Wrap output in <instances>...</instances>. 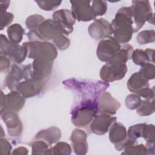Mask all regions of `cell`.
Wrapping results in <instances>:
<instances>
[{
	"label": "cell",
	"mask_w": 155,
	"mask_h": 155,
	"mask_svg": "<svg viewBox=\"0 0 155 155\" xmlns=\"http://www.w3.org/2000/svg\"><path fill=\"white\" fill-rule=\"evenodd\" d=\"M133 51V47L130 44H124L121 45L119 50L114 54V56L107 62L111 65H120L125 64L131 59V54Z\"/></svg>",
	"instance_id": "23"
},
{
	"label": "cell",
	"mask_w": 155,
	"mask_h": 155,
	"mask_svg": "<svg viewBox=\"0 0 155 155\" xmlns=\"http://www.w3.org/2000/svg\"><path fill=\"white\" fill-rule=\"evenodd\" d=\"M122 152V154L126 155H145L148 154V150L146 145L143 143L135 144L126 147Z\"/></svg>",
	"instance_id": "29"
},
{
	"label": "cell",
	"mask_w": 155,
	"mask_h": 155,
	"mask_svg": "<svg viewBox=\"0 0 155 155\" xmlns=\"http://www.w3.org/2000/svg\"><path fill=\"white\" fill-rule=\"evenodd\" d=\"M145 124H138L130 127L127 131L128 137L133 139H137L142 137V131Z\"/></svg>",
	"instance_id": "37"
},
{
	"label": "cell",
	"mask_w": 155,
	"mask_h": 155,
	"mask_svg": "<svg viewBox=\"0 0 155 155\" xmlns=\"http://www.w3.org/2000/svg\"><path fill=\"white\" fill-rule=\"evenodd\" d=\"M87 138V135L82 130L74 129L72 131L70 140L75 154L78 155H84L87 154L88 149Z\"/></svg>",
	"instance_id": "20"
},
{
	"label": "cell",
	"mask_w": 155,
	"mask_h": 155,
	"mask_svg": "<svg viewBox=\"0 0 155 155\" xmlns=\"http://www.w3.org/2000/svg\"><path fill=\"white\" fill-rule=\"evenodd\" d=\"M62 84L74 91L84 99H98L99 96L109 87L108 82L101 81H85L70 78L62 81Z\"/></svg>",
	"instance_id": "2"
},
{
	"label": "cell",
	"mask_w": 155,
	"mask_h": 155,
	"mask_svg": "<svg viewBox=\"0 0 155 155\" xmlns=\"http://www.w3.org/2000/svg\"><path fill=\"white\" fill-rule=\"evenodd\" d=\"M0 53L1 54L8 57L14 64H21L27 57L28 49L24 42L20 45L8 40L3 34H1Z\"/></svg>",
	"instance_id": "7"
},
{
	"label": "cell",
	"mask_w": 155,
	"mask_h": 155,
	"mask_svg": "<svg viewBox=\"0 0 155 155\" xmlns=\"http://www.w3.org/2000/svg\"><path fill=\"white\" fill-rule=\"evenodd\" d=\"M137 113L141 116H150L154 112V100H143L140 105L136 109Z\"/></svg>",
	"instance_id": "30"
},
{
	"label": "cell",
	"mask_w": 155,
	"mask_h": 155,
	"mask_svg": "<svg viewBox=\"0 0 155 155\" xmlns=\"http://www.w3.org/2000/svg\"><path fill=\"white\" fill-rule=\"evenodd\" d=\"M24 43L28 49L27 57L30 59H42L53 61L58 56L56 48L48 41H34Z\"/></svg>",
	"instance_id": "5"
},
{
	"label": "cell",
	"mask_w": 155,
	"mask_h": 155,
	"mask_svg": "<svg viewBox=\"0 0 155 155\" xmlns=\"http://www.w3.org/2000/svg\"><path fill=\"white\" fill-rule=\"evenodd\" d=\"M134 25V33L137 32L147 21L154 25V13L147 0H134L131 6Z\"/></svg>",
	"instance_id": "4"
},
{
	"label": "cell",
	"mask_w": 155,
	"mask_h": 155,
	"mask_svg": "<svg viewBox=\"0 0 155 155\" xmlns=\"http://www.w3.org/2000/svg\"><path fill=\"white\" fill-rule=\"evenodd\" d=\"M88 31L94 39H104L113 35L110 23L104 18L94 19L89 25Z\"/></svg>",
	"instance_id": "16"
},
{
	"label": "cell",
	"mask_w": 155,
	"mask_h": 155,
	"mask_svg": "<svg viewBox=\"0 0 155 155\" xmlns=\"http://www.w3.org/2000/svg\"><path fill=\"white\" fill-rule=\"evenodd\" d=\"M10 67V59L2 54L0 56V71L1 73L7 72Z\"/></svg>",
	"instance_id": "42"
},
{
	"label": "cell",
	"mask_w": 155,
	"mask_h": 155,
	"mask_svg": "<svg viewBox=\"0 0 155 155\" xmlns=\"http://www.w3.org/2000/svg\"><path fill=\"white\" fill-rule=\"evenodd\" d=\"M64 35L58 24L51 19H45L37 30H30L27 33L29 41H52L53 42Z\"/></svg>",
	"instance_id": "6"
},
{
	"label": "cell",
	"mask_w": 155,
	"mask_h": 155,
	"mask_svg": "<svg viewBox=\"0 0 155 155\" xmlns=\"http://www.w3.org/2000/svg\"><path fill=\"white\" fill-rule=\"evenodd\" d=\"M154 126L153 124H145L142 131V137L147 143H154Z\"/></svg>",
	"instance_id": "35"
},
{
	"label": "cell",
	"mask_w": 155,
	"mask_h": 155,
	"mask_svg": "<svg viewBox=\"0 0 155 155\" xmlns=\"http://www.w3.org/2000/svg\"><path fill=\"white\" fill-rule=\"evenodd\" d=\"M71 153L70 145L65 142H58L51 147V154L54 155H70Z\"/></svg>",
	"instance_id": "32"
},
{
	"label": "cell",
	"mask_w": 155,
	"mask_h": 155,
	"mask_svg": "<svg viewBox=\"0 0 155 155\" xmlns=\"http://www.w3.org/2000/svg\"><path fill=\"white\" fill-rule=\"evenodd\" d=\"M153 87L152 88H150V87L148 88H143L139 91H138L136 94L139 96L140 97H142L148 100H151L153 99L154 97V88Z\"/></svg>",
	"instance_id": "41"
},
{
	"label": "cell",
	"mask_w": 155,
	"mask_h": 155,
	"mask_svg": "<svg viewBox=\"0 0 155 155\" xmlns=\"http://www.w3.org/2000/svg\"><path fill=\"white\" fill-rule=\"evenodd\" d=\"M61 137V131L56 127H51L42 130L35 135L34 140H41L45 142L48 145L58 142Z\"/></svg>",
	"instance_id": "22"
},
{
	"label": "cell",
	"mask_w": 155,
	"mask_h": 155,
	"mask_svg": "<svg viewBox=\"0 0 155 155\" xmlns=\"http://www.w3.org/2000/svg\"><path fill=\"white\" fill-rule=\"evenodd\" d=\"M14 18V15L7 11H0V30H2L5 27L10 25Z\"/></svg>",
	"instance_id": "39"
},
{
	"label": "cell",
	"mask_w": 155,
	"mask_h": 155,
	"mask_svg": "<svg viewBox=\"0 0 155 155\" xmlns=\"http://www.w3.org/2000/svg\"><path fill=\"white\" fill-rule=\"evenodd\" d=\"M154 50L147 48L146 50L136 49L133 50L131 58L133 62L137 65L142 66L148 63H153V54Z\"/></svg>",
	"instance_id": "25"
},
{
	"label": "cell",
	"mask_w": 155,
	"mask_h": 155,
	"mask_svg": "<svg viewBox=\"0 0 155 155\" xmlns=\"http://www.w3.org/2000/svg\"><path fill=\"white\" fill-rule=\"evenodd\" d=\"M139 72L148 81L152 80L155 78V66L151 63L145 64L141 66Z\"/></svg>",
	"instance_id": "36"
},
{
	"label": "cell",
	"mask_w": 155,
	"mask_h": 155,
	"mask_svg": "<svg viewBox=\"0 0 155 155\" xmlns=\"http://www.w3.org/2000/svg\"><path fill=\"white\" fill-rule=\"evenodd\" d=\"M137 42L140 45L147 44L154 42L155 31L154 30H142L137 36Z\"/></svg>",
	"instance_id": "31"
},
{
	"label": "cell",
	"mask_w": 155,
	"mask_h": 155,
	"mask_svg": "<svg viewBox=\"0 0 155 155\" xmlns=\"http://www.w3.org/2000/svg\"><path fill=\"white\" fill-rule=\"evenodd\" d=\"M31 154L38 155L51 154V147L41 140H35L31 143Z\"/></svg>",
	"instance_id": "27"
},
{
	"label": "cell",
	"mask_w": 155,
	"mask_h": 155,
	"mask_svg": "<svg viewBox=\"0 0 155 155\" xmlns=\"http://www.w3.org/2000/svg\"><path fill=\"white\" fill-rule=\"evenodd\" d=\"M71 11L74 18L78 21L88 22L96 19L91 8V1H70Z\"/></svg>",
	"instance_id": "11"
},
{
	"label": "cell",
	"mask_w": 155,
	"mask_h": 155,
	"mask_svg": "<svg viewBox=\"0 0 155 155\" xmlns=\"http://www.w3.org/2000/svg\"><path fill=\"white\" fill-rule=\"evenodd\" d=\"M1 116L6 125L7 132L10 136L18 137L21 134L22 124L17 112L4 111L1 113Z\"/></svg>",
	"instance_id": "17"
},
{
	"label": "cell",
	"mask_w": 155,
	"mask_h": 155,
	"mask_svg": "<svg viewBox=\"0 0 155 155\" xmlns=\"http://www.w3.org/2000/svg\"><path fill=\"white\" fill-rule=\"evenodd\" d=\"M53 61L46 59H34L31 64L24 67V79H36L47 81L51 74Z\"/></svg>",
	"instance_id": "8"
},
{
	"label": "cell",
	"mask_w": 155,
	"mask_h": 155,
	"mask_svg": "<svg viewBox=\"0 0 155 155\" xmlns=\"http://www.w3.org/2000/svg\"><path fill=\"white\" fill-rule=\"evenodd\" d=\"M47 81L36 79H27L21 81L17 87L19 91L25 98L32 97L39 94L45 87Z\"/></svg>",
	"instance_id": "15"
},
{
	"label": "cell",
	"mask_w": 155,
	"mask_h": 155,
	"mask_svg": "<svg viewBox=\"0 0 155 155\" xmlns=\"http://www.w3.org/2000/svg\"><path fill=\"white\" fill-rule=\"evenodd\" d=\"M23 79H24V69L16 64H13L5 78V85L10 91H15L16 90L18 85Z\"/></svg>",
	"instance_id": "21"
},
{
	"label": "cell",
	"mask_w": 155,
	"mask_h": 155,
	"mask_svg": "<svg viewBox=\"0 0 155 155\" xmlns=\"http://www.w3.org/2000/svg\"><path fill=\"white\" fill-rule=\"evenodd\" d=\"M91 8L96 16L104 15L107 10V4L105 1L94 0L91 1Z\"/></svg>",
	"instance_id": "34"
},
{
	"label": "cell",
	"mask_w": 155,
	"mask_h": 155,
	"mask_svg": "<svg viewBox=\"0 0 155 155\" xmlns=\"http://www.w3.org/2000/svg\"><path fill=\"white\" fill-rule=\"evenodd\" d=\"M7 33L10 41L19 44L22 40L25 30L20 24H14L7 28Z\"/></svg>",
	"instance_id": "26"
},
{
	"label": "cell",
	"mask_w": 155,
	"mask_h": 155,
	"mask_svg": "<svg viewBox=\"0 0 155 155\" xmlns=\"http://www.w3.org/2000/svg\"><path fill=\"white\" fill-rule=\"evenodd\" d=\"M120 107V102L108 91H104L98 99V113L114 115Z\"/></svg>",
	"instance_id": "19"
},
{
	"label": "cell",
	"mask_w": 155,
	"mask_h": 155,
	"mask_svg": "<svg viewBox=\"0 0 155 155\" xmlns=\"http://www.w3.org/2000/svg\"><path fill=\"white\" fill-rule=\"evenodd\" d=\"M45 21V19L41 15L34 14L28 16L25 20V26L30 30H37L39 27Z\"/></svg>",
	"instance_id": "28"
},
{
	"label": "cell",
	"mask_w": 155,
	"mask_h": 155,
	"mask_svg": "<svg viewBox=\"0 0 155 155\" xmlns=\"http://www.w3.org/2000/svg\"><path fill=\"white\" fill-rule=\"evenodd\" d=\"M113 38L119 44H127L134 33V25L131 6L119 9L110 23Z\"/></svg>",
	"instance_id": "1"
},
{
	"label": "cell",
	"mask_w": 155,
	"mask_h": 155,
	"mask_svg": "<svg viewBox=\"0 0 155 155\" xmlns=\"http://www.w3.org/2000/svg\"><path fill=\"white\" fill-rule=\"evenodd\" d=\"M141 97L136 94H128L125 100V104L127 108L129 110L137 109L141 104Z\"/></svg>",
	"instance_id": "33"
},
{
	"label": "cell",
	"mask_w": 155,
	"mask_h": 155,
	"mask_svg": "<svg viewBox=\"0 0 155 155\" xmlns=\"http://www.w3.org/2000/svg\"><path fill=\"white\" fill-rule=\"evenodd\" d=\"M120 47V44L113 36H110L99 42L96 55L101 61L107 62L119 50Z\"/></svg>",
	"instance_id": "10"
},
{
	"label": "cell",
	"mask_w": 155,
	"mask_h": 155,
	"mask_svg": "<svg viewBox=\"0 0 155 155\" xmlns=\"http://www.w3.org/2000/svg\"><path fill=\"white\" fill-rule=\"evenodd\" d=\"M98 113V99L82 100L71 111V121L78 128H87Z\"/></svg>",
	"instance_id": "3"
},
{
	"label": "cell",
	"mask_w": 155,
	"mask_h": 155,
	"mask_svg": "<svg viewBox=\"0 0 155 155\" xmlns=\"http://www.w3.org/2000/svg\"><path fill=\"white\" fill-rule=\"evenodd\" d=\"M28 153V151L27 148L25 147H19L16 148H15L14 150H13L12 154H27Z\"/></svg>",
	"instance_id": "43"
},
{
	"label": "cell",
	"mask_w": 155,
	"mask_h": 155,
	"mask_svg": "<svg viewBox=\"0 0 155 155\" xmlns=\"http://www.w3.org/2000/svg\"><path fill=\"white\" fill-rule=\"evenodd\" d=\"M38 6L45 11H51L58 8L62 1H35Z\"/></svg>",
	"instance_id": "38"
},
{
	"label": "cell",
	"mask_w": 155,
	"mask_h": 155,
	"mask_svg": "<svg viewBox=\"0 0 155 155\" xmlns=\"http://www.w3.org/2000/svg\"><path fill=\"white\" fill-rule=\"evenodd\" d=\"M116 120V117L105 113H99L94 117L90 125V128L93 133L104 135L108 131L110 126Z\"/></svg>",
	"instance_id": "18"
},
{
	"label": "cell",
	"mask_w": 155,
	"mask_h": 155,
	"mask_svg": "<svg viewBox=\"0 0 155 155\" xmlns=\"http://www.w3.org/2000/svg\"><path fill=\"white\" fill-rule=\"evenodd\" d=\"M10 1H5L0 2V11H6L10 5Z\"/></svg>",
	"instance_id": "44"
},
{
	"label": "cell",
	"mask_w": 155,
	"mask_h": 155,
	"mask_svg": "<svg viewBox=\"0 0 155 155\" xmlns=\"http://www.w3.org/2000/svg\"><path fill=\"white\" fill-rule=\"evenodd\" d=\"M25 98L18 91H11L7 94L1 93V113L4 111H13L18 112L25 105Z\"/></svg>",
	"instance_id": "9"
},
{
	"label": "cell",
	"mask_w": 155,
	"mask_h": 155,
	"mask_svg": "<svg viewBox=\"0 0 155 155\" xmlns=\"http://www.w3.org/2000/svg\"><path fill=\"white\" fill-rule=\"evenodd\" d=\"M128 71L126 64L120 65H111L105 64L100 70V78L105 82H112L122 79Z\"/></svg>",
	"instance_id": "13"
},
{
	"label": "cell",
	"mask_w": 155,
	"mask_h": 155,
	"mask_svg": "<svg viewBox=\"0 0 155 155\" xmlns=\"http://www.w3.org/2000/svg\"><path fill=\"white\" fill-rule=\"evenodd\" d=\"M52 18L58 24L64 35L68 36L73 32L76 19L71 10L68 9L57 10L52 15Z\"/></svg>",
	"instance_id": "14"
},
{
	"label": "cell",
	"mask_w": 155,
	"mask_h": 155,
	"mask_svg": "<svg viewBox=\"0 0 155 155\" xmlns=\"http://www.w3.org/2000/svg\"><path fill=\"white\" fill-rule=\"evenodd\" d=\"M12 146L5 139L1 138L0 140V153L2 155H8L11 153Z\"/></svg>",
	"instance_id": "40"
},
{
	"label": "cell",
	"mask_w": 155,
	"mask_h": 155,
	"mask_svg": "<svg viewBox=\"0 0 155 155\" xmlns=\"http://www.w3.org/2000/svg\"><path fill=\"white\" fill-rule=\"evenodd\" d=\"M109 131V140L114 144L117 151H122L125 147L129 137L125 126L120 122H114L110 126Z\"/></svg>",
	"instance_id": "12"
},
{
	"label": "cell",
	"mask_w": 155,
	"mask_h": 155,
	"mask_svg": "<svg viewBox=\"0 0 155 155\" xmlns=\"http://www.w3.org/2000/svg\"><path fill=\"white\" fill-rule=\"evenodd\" d=\"M148 87H150L148 81L143 77L139 72L133 73L127 81L128 89L134 94L143 88Z\"/></svg>",
	"instance_id": "24"
}]
</instances>
